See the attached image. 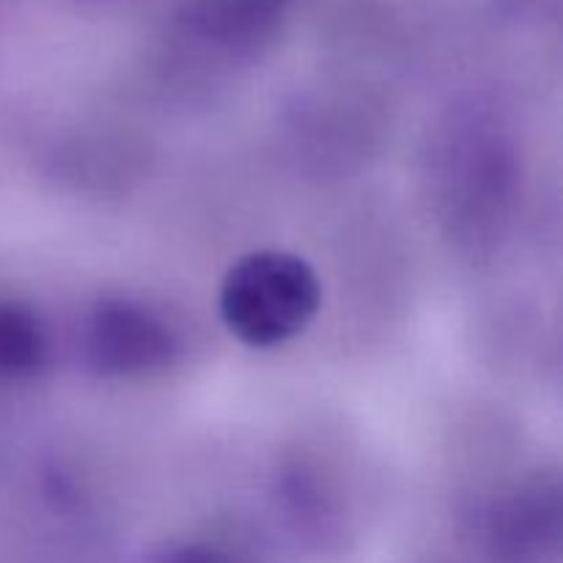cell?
<instances>
[{
    "label": "cell",
    "instance_id": "4",
    "mask_svg": "<svg viewBox=\"0 0 563 563\" xmlns=\"http://www.w3.org/2000/svg\"><path fill=\"white\" fill-rule=\"evenodd\" d=\"M559 537V498L553 487H528L506 500L493 522V548L522 561L542 553Z\"/></svg>",
    "mask_w": 563,
    "mask_h": 563
},
{
    "label": "cell",
    "instance_id": "6",
    "mask_svg": "<svg viewBox=\"0 0 563 563\" xmlns=\"http://www.w3.org/2000/svg\"><path fill=\"white\" fill-rule=\"evenodd\" d=\"M168 563H231L223 553L209 548H181L170 555Z\"/></svg>",
    "mask_w": 563,
    "mask_h": 563
},
{
    "label": "cell",
    "instance_id": "3",
    "mask_svg": "<svg viewBox=\"0 0 563 563\" xmlns=\"http://www.w3.org/2000/svg\"><path fill=\"white\" fill-rule=\"evenodd\" d=\"M291 0H185L179 25L225 49H253L273 36Z\"/></svg>",
    "mask_w": 563,
    "mask_h": 563
},
{
    "label": "cell",
    "instance_id": "1",
    "mask_svg": "<svg viewBox=\"0 0 563 563\" xmlns=\"http://www.w3.org/2000/svg\"><path fill=\"white\" fill-rule=\"evenodd\" d=\"M319 306L322 284L311 264L284 251H258L240 258L220 289L225 328L256 350L300 335Z\"/></svg>",
    "mask_w": 563,
    "mask_h": 563
},
{
    "label": "cell",
    "instance_id": "2",
    "mask_svg": "<svg viewBox=\"0 0 563 563\" xmlns=\"http://www.w3.org/2000/svg\"><path fill=\"white\" fill-rule=\"evenodd\" d=\"M176 352L174 333L152 311L130 300H104L86 328V355L97 372L137 377L168 366Z\"/></svg>",
    "mask_w": 563,
    "mask_h": 563
},
{
    "label": "cell",
    "instance_id": "5",
    "mask_svg": "<svg viewBox=\"0 0 563 563\" xmlns=\"http://www.w3.org/2000/svg\"><path fill=\"white\" fill-rule=\"evenodd\" d=\"M47 330L31 308L0 300V374L31 377L47 363Z\"/></svg>",
    "mask_w": 563,
    "mask_h": 563
}]
</instances>
